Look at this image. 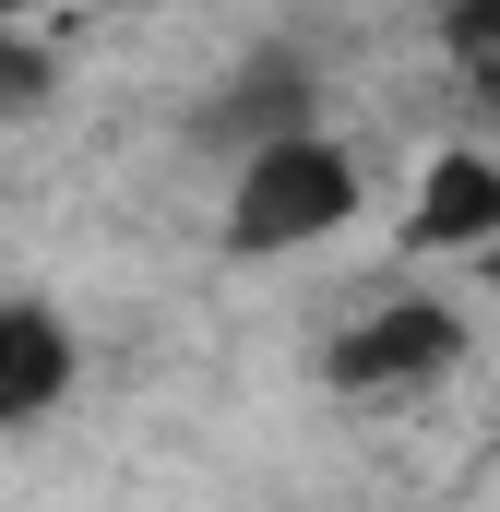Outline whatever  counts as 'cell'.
<instances>
[{"label": "cell", "mask_w": 500, "mask_h": 512, "mask_svg": "<svg viewBox=\"0 0 500 512\" xmlns=\"http://www.w3.org/2000/svg\"><path fill=\"white\" fill-rule=\"evenodd\" d=\"M346 215H358V167L298 120V131H274V143H250V179H239L227 239H239V251H298V239H322V227H346Z\"/></svg>", "instance_id": "obj_1"}, {"label": "cell", "mask_w": 500, "mask_h": 512, "mask_svg": "<svg viewBox=\"0 0 500 512\" xmlns=\"http://www.w3.org/2000/svg\"><path fill=\"white\" fill-rule=\"evenodd\" d=\"M298 120H310L298 72H286V60H262L250 84H227V96H215V120H203V131H227V143H250V131H262V143H274V131H298Z\"/></svg>", "instance_id": "obj_5"}, {"label": "cell", "mask_w": 500, "mask_h": 512, "mask_svg": "<svg viewBox=\"0 0 500 512\" xmlns=\"http://www.w3.org/2000/svg\"><path fill=\"white\" fill-rule=\"evenodd\" d=\"M60 382H72L60 322H48V310H24V298H0V429H12V417H36V405H60Z\"/></svg>", "instance_id": "obj_4"}, {"label": "cell", "mask_w": 500, "mask_h": 512, "mask_svg": "<svg viewBox=\"0 0 500 512\" xmlns=\"http://www.w3.org/2000/svg\"><path fill=\"white\" fill-rule=\"evenodd\" d=\"M0 12H84V0H0Z\"/></svg>", "instance_id": "obj_8"}, {"label": "cell", "mask_w": 500, "mask_h": 512, "mask_svg": "<svg viewBox=\"0 0 500 512\" xmlns=\"http://www.w3.org/2000/svg\"><path fill=\"white\" fill-rule=\"evenodd\" d=\"M500 227V167L489 155H441L417 179V215H405V251H477Z\"/></svg>", "instance_id": "obj_3"}, {"label": "cell", "mask_w": 500, "mask_h": 512, "mask_svg": "<svg viewBox=\"0 0 500 512\" xmlns=\"http://www.w3.org/2000/svg\"><path fill=\"white\" fill-rule=\"evenodd\" d=\"M453 346H465V322H453V310H429V298H405V310H381V322H358V334L334 346V382H346V393H381V382L441 370Z\"/></svg>", "instance_id": "obj_2"}, {"label": "cell", "mask_w": 500, "mask_h": 512, "mask_svg": "<svg viewBox=\"0 0 500 512\" xmlns=\"http://www.w3.org/2000/svg\"><path fill=\"white\" fill-rule=\"evenodd\" d=\"M477 251H489V286H500V227H489V239H477Z\"/></svg>", "instance_id": "obj_9"}, {"label": "cell", "mask_w": 500, "mask_h": 512, "mask_svg": "<svg viewBox=\"0 0 500 512\" xmlns=\"http://www.w3.org/2000/svg\"><path fill=\"white\" fill-rule=\"evenodd\" d=\"M24 108H48V48L0 36V120H24Z\"/></svg>", "instance_id": "obj_6"}, {"label": "cell", "mask_w": 500, "mask_h": 512, "mask_svg": "<svg viewBox=\"0 0 500 512\" xmlns=\"http://www.w3.org/2000/svg\"><path fill=\"white\" fill-rule=\"evenodd\" d=\"M441 48L453 60H489L500 48V0H441Z\"/></svg>", "instance_id": "obj_7"}]
</instances>
